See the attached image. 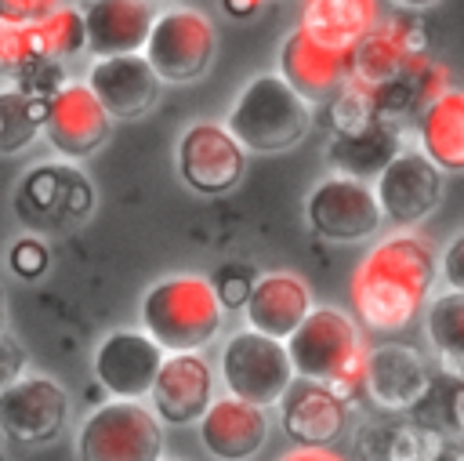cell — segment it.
I'll return each instance as SVG.
<instances>
[{
	"instance_id": "6da1fadb",
	"label": "cell",
	"mask_w": 464,
	"mask_h": 461,
	"mask_svg": "<svg viewBox=\"0 0 464 461\" xmlns=\"http://www.w3.org/2000/svg\"><path fill=\"white\" fill-rule=\"evenodd\" d=\"M431 283L435 250L413 229H395L359 258L348 280L352 319L377 334L406 330L420 316Z\"/></svg>"
},
{
	"instance_id": "7a4b0ae2",
	"label": "cell",
	"mask_w": 464,
	"mask_h": 461,
	"mask_svg": "<svg viewBox=\"0 0 464 461\" xmlns=\"http://www.w3.org/2000/svg\"><path fill=\"white\" fill-rule=\"evenodd\" d=\"M290 367L297 378H312L330 385L348 403L362 392V363L366 345L355 319L334 305H312L301 323L283 338Z\"/></svg>"
},
{
	"instance_id": "3957f363",
	"label": "cell",
	"mask_w": 464,
	"mask_h": 461,
	"mask_svg": "<svg viewBox=\"0 0 464 461\" xmlns=\"http://www.w3.org/2000/svg\"><path fill=\"white\" fill-rule=\"evenodd\" d=\"M225 309L207 276L174 272L141 298V330L163 352H199L221 330Z\"/></svg>"
},
{
	"instance_id": "277c9868",
	"label": "cell",
	"mask_w": 464,
	"mask_h": 461,
	"mask_svg": "<svg viewBox=\"0 0 464 461\" xmlns=\"http://www.w3.org/2000/svg\"><path fill=\"white\" fill-rule=\"evenodd\" d=\"M225 127L246 152L276 156L308 134L312 105L279 73H261L243 83L225 116Z\"/></svg>"
},
{
	"instance_id": "5b68a950",
	"label": "cell",
	"mask_w": 464,
	"mask_h": 461,
	"mask_svg": "<svg viewBox=\"0 0 464 461\" xmlns=\"http://www.w3.org/2000/svg\"><path fill=\"white\" fill-rule=\"evenodd\" d=\"M76 454L87 461H156L163 457V421L145 399L109 396L80 421Z\"/></svg>"
},
{
	"instance_id": "8992f818",
	"label": "cell",
	"mask_w": 464,
	"mask_h": 461,
	"mask_svg": "<svg viewBox=\"0 0 464 461\" xmlns=\"http://www.w3.org/2000/svg\"><path fill=\"white\" fill-rule=\"evenodd\" d=\"M141 54L163 83H192L218 54V29L196 7H167L152 15Z\"/></svg>"
},
{
	"instance_id": "52a82bcc",
	"label": "cell",
	"mask_w": 464,
	"mask_h": 461,
	"mask_svg": "<svg viewBox=\"0 0 464 461\" xmlns=\"http://www.w3.org/2000/svg\"><path fill=\"white\" fill-rule=\"evenodd\" d=\"M218 374L225 381V392L257 403V407H276L283 388L294 378L286 345L279 338H268L254 327H243L225 338L221 356H218Z\"/></svg>"
},
{
	"instance_id": "ba28073f",
	"label": "cell",
	"mask_w": 464,
	"mask_h": 461,
	"mask_svg": "<svg viewBox=\"0 0 464 461\" xmlns=\"http://www.w3.org/2000/svg\"><path fill=\"white\" fill-rule=\"evenodd\" d=\"M304 221L319 240L330 243H359L377 236L384 225L381 207L373 200L370 181L348 174H326L304 200Z\"/></svg>"
},
{
	"instance_id": "9c48e42d",
	"label": "cell",
	"mask_w": 464,
	"mask_h": 461,
	"mask_svg": "<svg viewBox=\"0 0 464 461\" xmlns=\"http://www.w3.org/2000/svg\"><path fill=\"white\" fill-rule=\"evenodd\" d=\"M370 181L381 218L395 229H413L442 203L446 174L420 149H399Z\"/></svg>"
},
{
	"instance_id": "30bf717a",
	"label": "cell",
	"mask_w": 464,
	"mask_h": 461,
	"mask_svg": "<svg viewBox=\"0 0 464 461\" xmlns=\"http://www.w3.org/2000/svg\"><path fill=\"white\" fill-rule=\"evenodd\" d=\"M178 178L199 196H221L246 174V149L228 134L225 123L196 120L178 138Z\"/></svg>"
},
{
	"instance_id": "8fae6325",
	"label": "cell",
	"mask_w": 464,
	"mask_h": 461,
	"mask_svg": "<svg viewBox=\"0 0 464 461\" xmlns=\"http://www.w3.org/2000/svg\"><path fill=\"white\" fill-rule=\"evenodd\" d=\"M109 131H112V116L102 109V102L94 98V91L83 80H72V83L62 80L44 98L40 134L65 160H87V156H94L105 145Z\"/></svg>"
},
{
	"instance_id": "7c38bea8",
	"label": "cell",
	"mask_w": 464,
	"mask_h": 461,
	"mask_svg": "<svg viewBox=\"0 0 464 461\" xmlns=\"http://www.w3.org/2000/svg\"><path fill=\"white\" fill-rule=\"evenodd\" d=\"M69 421V392L47 374H18L0 385V436L11 443H51Z\"/></svg>"
},
{
	"instance_id": "4fadbf2b",
	"label": "cell",
	"mask_w": 464,
	"mask_h": 461,
	"mask_svg": "<svg viewBox=\"0 0 464 461\" xmlns=\"http://www.w3.org/2000/svg\"><path fill=\"white\" fill-rule=\"evenodd\" d=\"M420 58H428L424 25L413 18V11H399L395 18H377L373 29L348 51V76L362 80L366 87H381L410 73Z\"/></svg>"
},
{
	"instance_id": "5bb4252c",
	"label": "cell",
	"mask_w": 464,
	"mask_h": 461,
	"mask_svg": "<svg viewBox=\"0 0 464 461\" xmlns=\"http://www.w3.org/2000/svg\"><path fill=\"white\" fill-rule=\"evenodd\" d=\"M214 367L199 352H163V363L149 385V407L152 414L170 425L185 428L196 425V417L214 399Z\"/></svg>"
},
{
	"instance_id": "9a60e30c",
	"label": "cell",
	"mask_w": 464,
	"mask_h": 461,
	"mask_svg": "<svg viewBox=\"0 0 464 461\" xmlns=\"http://www.w3.org/2000/svg\"><path fill=\"white\" fill-rule=\"evenodd\" d=\"M163 363V348L145 330H112L91 356L94 381L105 396L145 399L149 385Z\"/></svg>"
},
{
	"instance_id": "2e32d148",
	"label": "cell",
	"mask_w": 464,
	"mask_h": 461,
	"mask_svg": "<svg viewBox=\"0 0 464 461\" xmlns=\"http://www.w3.org/2000/svg\"><path fill=\"white\" fill-rule=\"evenodd\" d=\"M83 83L94 91V98L112 120H141L160 102L163 91V80L152 73L141 51L94 58Z\"/></svg>"
},
{
	"instance_id": "e0dca14e",
	"label": "cell",
	"mask_w": 464,
	"mask_h": 461,
	"mask_svg": "<svg viewBox=\"0 0 464 461\" xmlns=\"http://www.w3.org/2000/svg\"><path fill=\"white\" fill-rule=\"evenodd\" d=\"M431 374L435 367L413 345L402 341L373 345L366 348V363H362V392L377 403V410L406 414L428 388Z\"/></svg>"
},
{
	"instance_id": "ac0fdd59",
	"label": "cell",
	"mask_w": 464,
	"mask_h": 461,
	"mask_svg": "<svg viewBox=\"0 0 464 461\" xmlns=\"http://www.w3.org/2000/svg\"><path fill=\"white\" fill-rule=\"evenodd\" d=\"M276 407H279V425L294 443L334 446L348 432V399L323 381L294 374L283 396L276 399Z\"/></svg>"
},
{
	"instance_id": "d6986e66",
	"label": "cell",
	"mask_w": 464,
	"mask_h": 461,
	"mask_svg": "<svg viewBox=\"0 0 464 461\" xmlns=\"http://www.w3.org/2000/svg\"><path fill=\"white\" fill-rule=\"evenodd\" d=\"M199 443L218 461H250L268 443V414L257 403H246L232 392L207 403V410L196 417Z\"/></svg>"
},
{
	"instance_id": "ffe728a7",
	"label": "cell",
	"mask_w": 464,
	"mask_h": 461,
	"mask_svg": "<svg viewBox=\"0 0 464 461\" xmlns=\"http://www.w3.org/2000/svg\"><path fill=\"white\" fill-rule=\"evenodd\" d=\"M276 73L308 102V105H323L344 80H348V51L341 47H326L319 40H312L301 25H294L286 33V40L279 44V58H276Z\"/></svg>"
},
{
	"instance_id": "44dd1931",
	"label": "cell",
	"mask_w": 464,
	"mask_h": 461,
	"mask_svg": "<svg viewBox=\"0 0 464 461\" xmlns=\"http://www.w3.org/2000/svg\"><path fill=\"white\" fill-rule=\"evenodd\" d=\"M91 203H94V192L83 181V174L62 163H40L36 171L25 174L22 192H18L22 218L44 229L80 221L91 211Z\"/></svg>"
},
{
	"instance_id": "7402d4cb",
	"label": "cell",
	"mask_w": 464,
	"mask_h": 461,
	"mask_svg": "<svg viewBox=\"0 0 464 461\" xmlns=\"http://www.w3.org/2000/svg\"><path fill=\"white\" fill-rule=\"evenodd\" d=\"M239 309L246 327L283 341L312 309V287L297 272H257Z\"/></svg>"
},
{
	"instance_id": "603a6c76",
	"label": "cell",
	"mask_w": 464,
	"mask_h": 461,
	"mask_svg": "<svg viewBox=\"0 0 464 461\" xmlns=\"http://www.w3.org/2000/svg\"><path fill=\"white\" fill-rule=\"evenodd\" d=\"M80 15H83V47L94 58H102V54L141 51L156 11L149 0H83Z\"/></svg>"
},
{
	"instance_id": "cb8c5ba5",
	"label": "cell",
	"mask_w": 464,
	"mask_h": 461,
	"mask_svg": "<svg viewBox=\"0 0 464 461\" xmlns=\"http://www.w3.org/2000/svg\"><path fill=\"white\" fill-rule=\"evenodd\" d=\"M413 120H417L420 152L442 174H460L464 171V91L446 87L428 105H420Z\"/></svg>"
},
{
	"instance_id": "d4e9b609",
	"label": "cell",
	"mask_w": 464,
	"mask_h": 461,
	"mask_svg": "<svg viewBox=\"0 0 464 461\" xmlns=\"http://www.w3.org/2000/svg\"><path fill=\"white\" fill-rule=\"evenodd\" d=\"M377 18V0H301L297 7V25L312 40L341 51H352L373 29Z\"/></svg>"
},
{
	"instance_id": "484cf974",
	"label": "cell",
	"mask_w": 464,
	"mask_h": 461,
	"mask_svg": "<svg viewBox=\"0 0 464 461\" xmlns=\"http://www.w3.org/2000/svg\"><path fill=\"white\" fill-rule=\"evenodd\" d=\"M399 123H388V120H377L355 134H334L330 142V167L337 174H348V178H362L370 181L395 152H399Z\"/></svg>"
},
{
	"instance_id": "4316f807",
	"label": "cell",
	"mask_w": 464,
	"mask_h": 461,
	"mask_svg": "<svg viewBox=\"0 0 464 461\" xmlns=\"http://www.w3.org/2000/svg\"><path fill=\"white\" fill-rule=\"evenodd\" d=\"M420 312H424V330L439 356V367L460 374L464 367V294L446 287V294H439L431 305L424 301Z\"/></svg>"
},
{
	"instance_id": "83f0119b",
	"label": "cell",
	"mask_w": 464,
	"mask_h": 461,
	"mask_svg": "<svg viewBox=\"0 0 464 461\" xmlns=\"http://www.w3.org/2000/svg\"><path fill=\"white\" fill-rule=\"evenodd\" d=\"M439 443L442 436L420 428L417 421H395V417H384V421H373L359 432L355 446L362 457H420L428 454L424 443Z\"/></svg>"
},
{
	"instance_id": "f1b7e54d",
	"label": "cell",
	"mask_w": 464,
	"mask_h": 461,
	"mask_svg": "<svg viewBox=\"0 0 464 461\" xmlns=\"http://www.w3.org/2000/svg\"><path fill=\"white\" fill-rule=\"evenodd\" d=\"M44 120V94L25 87L0 91V152H18L40 134Z\"/></svg>"
},
{
	"instance_id": "f546056e",
	"label": "cell",
	"mask_w": 464,
	"mask_h": 461,
	"mask_svg": "<svg viewBox=\"0 0 464 461\" xmlns=\"http://www.w3.org/2000/svg\"><path fill=\"white\" fill-rule=\"evenodd\" d=\"M33 29H36V40H40L44 58L65 62V58H72V54L83 51V15L72 4H54L47 15H40L33 22Z\"/></svg>"
},
{
	"instance_id": "4dcf8cb0",
	"label": "cell",
	"mask_w": 464,
	"mask_h": 461,
	"mask_svg": "<svg viewBox=\"0 0 464 461\" xmlns=\"http://www.w3.org/2000/svg\"><path fill=\"white\" fill-rule=\"evenodd\" d=\"M326 105H330L334 134H355V131H362V127H370V123L381 120L373 87H366V83L355 80V76H348V80L326 98Z\"/></svg>"
},
{
	"instance_id": "1f68e13d",
	"label": "cell",
	"mask_w": 464,
	"mask_h": 461,
	"mask_svg": "<svg viewBox=\"0 0 464 461\" xmlns=\"http://www.w3.org/2000/svg\"><path fill=\"white\" fill-rule=\"evenodd\" d=\"M44 58L33 22H4L0 18V80H18Z\"/></svg>"
},
{
	"instance_id": "d6a6232c",
	"label": "cell",
	"mask_w": 464,
	"mask_h": 461,
	"mask_svg": "<svg viewBox=\"0 0 464 461\" xmlns=\"http://www.w3.org/2000/svg\"><path fill=\"white\" fill-rule=\"evenodd\" d=\"M254 276H257V272H254L250 265H243V261H228V265H221V269H218L214 276H207V280H210V287H214L221 309L228 312V309H239V305H243V298H246Z\"/></svg>"
},
{
	"instance_id": "836d02e7",
	"label": "cell",
	"mask_w": 464,
	"mask_h": 461,
	"mask_svg": "<svg viewBox=\"0 0 464 461\" xmlns=\"http://www.w3.org/2000/svg\"><path fill=\"white\" fill-rule=\"evenodd\" d=\"M7 265H11L14 276H22V280H36V276L47 272V265H51V250H47V243H44L40 236H18V240L7 247Z\"/></svg>"
},
{
	"instance_id": "e575fe53",
	"label": "cell",
	"mask_w": 464,
	"mask_h": 461,
	"mask_svg": "<svg viewBox=\"0 0 464 461\" xmlns=\"http://www.w3.org/2000/svg\"><path fill=\"white\" fill-rule=\"evenodd\" d=\"M435 276H442L450 290H464V236H453L446 243L442 258L435 261Z\"/></svg>"
},
{
	"instance_id": "d590c367",
	"label": "cell",
	"mask_w": 464,
	"mask_h": 461,
	"mask_svg": "<svg viewBox=\"0 0 464 461\" xmlns=\"http://www.w3.org/2000/svg\"><path fill=\"white\" fill-rule=\"evenodd\" d=\"M62 0H0V18L4 22H36Z\"/></svg>"
},
{
	"instance_id": "8d00e7d4",
	"label": "cell",
	"mask_w": 464,
	"mask_h": 461,
	"mask_svg": "<svg viewBox=\"0 0 464 461\" xmlns=\"http://www.w3.org/2000/svg\"><path fill=\"white\" fill-rule=\"evenodd\" d=\"M25 370V352L22 345L0 327V385H7L11 378H18Z\"/></svg>"
},
{
	"instance_id": "74e56055",
	"label": "cell",
	"mask_w": 464,
	"mask_h": 461,
	"mask_svg": "<svg viewBox=\"0 0 464 461\" xmlns=\"http://www.w3.org/2000/svg\"><path fill=\"white\" fill-rule=\"evenodd\" d=\"M283 457H290V461H301V457H319V461H334V457H341V450L337 446H323V443H294Z\"/></svg>"
},
{
	"instance_id": "f35d334b",
	"label": "cell",
	"mask_w": 464,
	"mask_h": 461,
	"mask_svg": "<svg viewBox=\"0 0 464 461\" xmlns=\"http://www.w3.org/2000/svg\"><path fill=\"white\" fill-rule=\"evenodd\" d=\"M261 4L265 0H221V7H225L228 18H254L261 11Z\"/></svg>"
},
{
	"instance_id": "ab89813d",
	"label": "cell",
	"mask_w": 464,
	"mask_h": 461,
	"mask_svg": "<svg viewBox=\"0 0 464 461\" xmlns=\"http://www.w3.org/2000/svg\"><path fill=\"white\" fill-rule=\"evenodd\" d=\"M399 11H428V7H435V4H442V0H392Z\"/></svg>"
},
{
	"instance_id": "60d3db41",
	"label": "cell",
	"mask_w": 464,
	"mask_h": 461,
	"mask_svg": "<svg viewBox=\"0 0 464 461\" xmlns=\"http://www.w3.org/2000/svg\"><path fill=\"white\" fill-rule=\"evenodd\" d=\"M0 327H4V294H0Z\"/></svg>"
}]
</instances>
